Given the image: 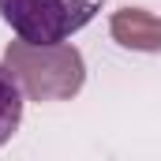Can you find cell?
<instances>
[{"instance_id":"cell-2","label":"cell","mask_w":161,"mask_h":161,"mask_svg":"<svg viewBox=\"0 0 161 161\" xmlns=\"http://www.w3.org/2000/svg\"><path fill=\"white\" fill-rule=\"evenodd\" d=\"M113 34L127 49H161V19H150L139 8H131L113 19Z\"/></svg>"},{"instance_id":"cell-1","label":"cell","mask_w":161,"mask_h":161,"mask_svg":"<svg viewBox=\"0 0 161 161\" xmlns=\"http://www.w3.org/2000/svg\"><path fill=\"white\" fill-rule=\"evenodd\" d=\"M105 0H0L4 26L26 45H60L101 11Z\"/></svg>"},{"instance_id":"cell-3","label":"cell","mask_w":161,"mask_h":161,"mask_svg":"<svg viewBox=\"0 0 161 161\" xmlns=\"http://www.w3.org/2000/svg\"><path fill=\"white\" fill-rule=\"evenodd\" d=\"M23 105H26V97H23V86H19L15 68L0 64V146L19 131V124H23Z\"/></svg>"}]
</instances>
